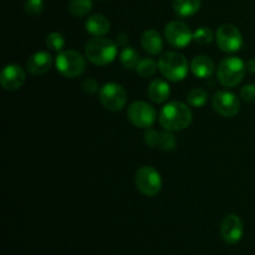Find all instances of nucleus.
Here are the masks:
<instances>
[{"instance_id":"nucleus-1","label":"nucleus","mask_w":255,"mask_h":255,"mask_svg":"<svg viewBox=\"0 0 255 255\" xmlns=\"http://www.w3.org/2000/svg\"><path fill=\"white\" fill-rule=\"evenodd\" d=\"M193 120L192 110L182 101H171L162 107L159 112V124L167 131H183Z\"/></svg>"},{"instance_id":"nucleus-2","label":"nucleus","mask_w":255,"mask_h":255,"mask_svg":"<svg viewBox=\"0 0 255 255\" xmlns=\"http://www.w3.org/2000/svg\"><path fill=\"white\" fill-rule=\"evenodd\" d=\"M87 60L97 66H105L114 61L117 56V44L104 36L89 40L85 46Z\"/></svg>"},{"instance_id":"nucleus-3","label":"nucleus","mask_w":255,"mask_h":255,"mask_svg":"<svg viewBox=\"0 0 255 255\" xmlns=\"http://www.w3.org/2000/svg\"><path fill=\"white\" fill-rule=\"evenodd\" d=\"M158 69L167 80L178 82L187 77L189 65L183 55L179 52L169 51L161 56L158 61Z\"/></svg>"},{"instance_id":"nucleus-4","label":"nucleus","mask_w":255,"mask_h":255,"mask_svg":"<svg viewBox=\"0 0 255 255\" xmlns=\"http://www.w3.org/2000/svg\"><path fill=\"white\" fill-rule=\"evenodd\" d=\"M246 69V64L239 57H226L219 62L218 69H217V77L224 87L232 89V87L238 86L243 81Z\"/></svg>"},{"instance_id":"nucleus-5","label":"nucleus","mask_w":255,"mask_h":255,"mask_svg":"<svg viewBox=\"0 0 255 255\" xmlns=\"http://www.w3.org/2000/svg\"><path fill=\"white\" fill-rule=\"evenodd\" d=\"M56 69L62 76L75 79L82 75L86 69V60L75 50H64L57 54L55 60Z\"/></svg>"},{"instance_id":"nucleus-6","label":"nucleus","mask_w":255,"mask_h":255,"mask_svg":"<svg viewBox=\"0 0 255 255\" xmlns=\"http://www.w3.org/2000/svg\"><path fill=\"white\" fill-rule=\"evenodd\" d=\"M134 183L142 194L147 197H154L162 189V177L156 168L144 166L136 172Z\"/></svg>"},{"instance_id":"nucleus-7","label":"nucleus","mask_w":255,"mask_h":255,"mask_svg":"<svg viewBox=\"0 0 255 255\" xmlns=\"http://www.w3.org/2000/svg\"><path fill=\"white\" fill-rule=\"evenodd\" d=\"M100 102L109 111L117 112L127 104V94L121 85L116 82H107L100 89Z\"/></svg>"},{"instance_id":"nucleus-8","label":"nucleus","mask_w":255,"mask_h":255,"mask_svg":"<svg viewBox=\"0 0 255 255\" xmlns=\"http://www.w3.org/2000/svg\"><path fill=\"white\" fill-rule=\"evenodd\" d=\"M127 115L132 124L139 128H149L157 119L156 109L146 101H134L129 105Z\"/></svg>"},{"instance_id":"nucleus-9","label":"nucleus","mask_w":255,"mask_h":255,"mask_svg":"<svg viewBox=\"0 0 255 255\" xmlns=\"http://www.w3.org/2000/svg\"><path fill=\"white\" fill-rule=\"evenodd\" d=\"M216 41L222 51L231 54L241 50L243 45V36L234 25L223 24L217 30Z\"/></svg>"},{"instance_id":"nucleus-10","label":"nucleus","mask_w":255,"mask_h":255,"mask_svg":"<svg viewBox=\"0 0 255 255\" xmlns=\"http://www.w3.org/2000/svg\"><path fill=\"white\" fill-rule=\"evenodd\" d=\"M164 37L173 47L183 49L193 40V32L183 21L173 20L164 27Z\"/></svg>"},{"instance_id":"nucleus-11","label":"nucleus","mask_w":255,"mask_h":255,"mask_svg":"<svg viewBox=\"0 0 255 255\" xmlns=\"http://www.w3.org/2000/svg\"><path fill=\"white\" fill-rule=\"evenodd\" d=\"M212 106L214 111L223 117H233L241 110V102L239 99L233 92L222 90L214 94L212 99Z\"/></svg>"},{"instance_id":"nucleus-12","label":"nucleus","mask_w":255,"mask_h":255,"mask_svg":"<svg viewBox=\"0 0 255 255\" xmlns=\"http://www.w3.org/2000/svg\"><path fill=\"white\" fill-rule=\"evenodd\" d=\"M243 221L237 214H228L221 226V236L227 244H237L243 237Z\"/></svg>"},{"instance_id":"nucleus-13","label":"nucleus","mask_w":255,"mask_h":255,"mask_svg":"<svg viewBox=\"0 0 255 255\" xmlns=\"http://www.w3.org/2000/svg\"><path fill=\"white\" fill-rule=\"evenodd\" d=\"M24 69L16 64H9L2 69L0 75V84L6 91H16L25 82Z\"/></svg>"},{"instance_id":"nucleus-14","label":"nucleus","mask_w":255,"mask_h":255,"mask_svg":"<svg viewBox=\"0 0 255 255\" xmlns=\"http://www.w3.org/2000/svg\"><path fill=\"white\" fill-rule=\"evenodd\" d=\"M52 65V56L47 51H37L27 60V71L35 76L45 75Z\"/></svg>"},{"instance_id":"nucleus-15","label":"nucleus","mask_w":255,"mask_h":255,"mask_svg":"<svg viewBox=\"0 0 255 255\" xmlns=\"http://www.w3.org/2000/svg\"><path fill=\"white\" fill-rule=\"evenodd\" d=\"M191 70L198 79H208L214 71V62L207 55H198L191 61Z\"/></svg>"},{"instance_id":"nucleus-16","label":"nucleus","mask_w":255,"mask_h":255,"mask_svg":"<svg viewBox=\"0 0 255 255\" xmlns=\"http://www.w3.org/2000/svg\"><path fill=\"white\" fill-rule=\"evenodd\" d=\"M148 96L156 104H163L171 95V87L168 82L162 79H154L148 85Z\"/></svg>"},{"instance_id":"nucleus-17","label":"nucleus","mask_w":255,"mask_h":255,"mask_svg":"<svg viewBox=\"0 0 255 255\" xmlns=\"http://www.w3.org/2000/svg\"><path fill=\"white\" fill-rule=\"evenodd\" d=\"M141 45L146 52L151 55H158L163 50V40L161 34L156 30H147L141 37Z\"/></svg>"},{"instance_id":"nucleus-18","label":"nucleus","mask_w":255,"mask_h":255,"mask_svg":"<svg viewBox=\"0 0 255 255\" xmlns=\"http://www.w3.org/2000/svg\"><path fill=\"white\" fill-rule=\"evenodd\" d=\"M85 27H86V31L92 36H105L110 31V21L104 15L95 14L86 20Z\"/></svg>"},{"instance_id":"nucleus-19","label":"nucleus","mask_w":255,"mask_h":255,"mask_svg":"<svg viewBox=\"0 0 255 255\" xmlns=\"http://www.w3.org/2000/svg\"><path fill=\"white\" fill-rule=\"evenodd\" d=\"M173 9L178 16H192L201 9V0H173Z\"/></svg>"},{"instance_id":"nucleus-20","label":"nucleus","mask_w":255,"mask_h":255,"mask_svg":"<svg viewBox=\"0 0 255 255\" xmlns=\"http://www.w3.org/2000/svg\"><path fill=\"white\" fill-rule=\"evenodd\" d=\"M120 61L125 69L133 70L139 64L141 59H139V54L136 49L131 46H125L120 52Z\"/></svg>"},{"instance_id":"nucleus-21","label":"nucleus","mask_w":255,"mask_h":255,"mask_svg":"<svg viewBox=\"0 0 255 255\" xmlns=\"http://www.w3.org/2000/svg\"><path fill=\"white\" fill-rule=\"evenodd\" d=\"M92 0H71L69 4L70 14L75 17H84L91 11Z\"/></svg>"},{"instance_id":"nucleus-22","label":"nucleus","mask_w":255,"mask_h":255,"mask_svg":"<svg viewBox=\"0 0 255 255\" xmlns=\"http://www.w3.org/2000/svg\"><path fill=\"white\" fill-rule=\"evenodd\" d=\"M157 69H158V62L154 61L153 59H141L139 64L137 65L136 71L141 75L142 77H151L156 74Z\"/></svg>"},{"instance_id":"nucleus-23","label":"nucleus","mask_w":255,"mask_h":255,"mask_svg":"<svg viewBox=\"0 0 255 255\" xmlns=\"http://www.w3.org/2000/svg\"><path fill=\"white\" fill-rule=\"evenodd\" d=\"M207 99H208V94L206 90L201 87L192 89L187 95V101L193 107H202L207 102Z\"/></svg>"},{"instance_id":"nucleus-24","label":"nucleus","mask_w":255,"mask_h":255,"mask_svg":"<svg viewBox=\"0 0 255 255\" xmlns=\"http://www.w3.org/2000/svg\"><path fill=\"white\" fill-rule=\"evenodd\" d=\"M213 39H216V36H214L213 31H212L209 27H198V29L193 32V40L199 45L211 44V42L213 41Z\"/></svg>"},{"instance_id":"nucleus-25","label":"nucleus","mask_w":255,"mask_h":255,"mask_svg":"<svg viewBox=\"0 0 255 255\" xmlns=\"http://www.w3.org/2000/svg\"><path fill=\"white\" fill-rule=\"evenodd\" d=\"M46 45L52 51L60 52L65 47V39L60 32H51L46 37Z\"/></svg>"},{"instance_id":"nucleus-26","label":"nucleus","mask_w":255,"mask_h":255,"mask_svg":"<svg viewBox=\"0 0 255 255\" xmlns=\"http://www.w3.org/2000/svg\"><path fill=\"white\" fill-rule=\"evenodd\" d=\"M176 136L172 133V131H164L162 132L161 136H159V143L158 147L163 151H173L174 147H176Z\"/></svg>"},{"instance_id":"nucleus-27","label":"nucleus","mask_w":255,"mask_h":255,"mask_svg":"<svg viewBox=\"0 0 255 255\" xmlns=\"http://www.w3.org/2000/svg\"><path fill=\"white\" fill-rule=\"evenodd\" d=\"M44 10V0H26L25 1V12L30 16H37Z\"/></svg>"},{"instance_id":"nucleus-28","label":"nucleus","mask_w":255,"mask_h":255,"mask_svg":"<svg viewBox=\"0 0 255 255\" xmlns=\"http://www.w3.org/2000/svg\"><path fill=\"white\" fill-rule=\"evenodd\" d=\"M159 136H161V133H158L156 129L147 128L146 133H144V142L149 147H158Z\"/></svg>"},{"instance_id":"nucleus-29","label":"nucleus","mask_w":255,"mask_h":255,"mask_svg":"<svg viewBox=\"0 0 255 255\" xmlns=\"http://www.w3.org/2000/svg\"><path fill=\"white\" fill-rule=\"evenodd\" d=\"M241 97L246 102H254L255 101V85L247 84L241 89Z\"/></svg>"},{"instance_id":"nucleus-30","label":"nucleus","mask_w":255,"mask_h":255,"mask_svg":"<svg viewBox=\"0 0 255 255\" xmlns=\"http://www.w3.org/2000/svg\"><path fill=\"white\" fill-rule=\"evenodd\" d=\"M82 90H84L86 94L94 95L95 92L99 91V84L95 79H86L82 82Z\"/></svg>"},{"instance_id":"nucleus-31","label":"nucleus","mask_w":255,"mask_h":255,"mask_svg":"<svg viewBox=\"0 0 255 255\" xmlns=\"http://www.w3.org/2000/svg\"><path fill=\"white\" fill-rule=\"evenodd\" d=\"M127 41H128V37H127L126 34H119L117 35V45H121V46H125V45L127 44Z\"/></svg>"},{"instance_id":"nucleus-32","label":"nucleus","mask_w":255,"mask_h":255,"mask_svg":"<svg viewBox=\"0 0 255 255\" xmlns=\"http://www.w3.org/2000/svg\"><path fill=\"white\" fill-rule=\"evenodd\" d=\"M247 70L252 74H255V59H251L248 62H247Z\"/></svg>"}]
</instances>
